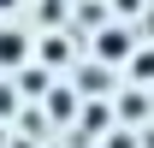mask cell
I'll return each mask as SVG.
<instances>
[{
    "label": "cell",
    "mask_w": 154,
    "mask_h": 148,
    "mask_svg": "<svg viewBox=\"0 0 154 148\" xmlns=\"http://www.w3.org/2000/svg\"><path fill=\"white\" fill-rule=\"evenodd\" d=\"M30 65V30L0 24V71H24Z\"/></svg>",
    "instance_id": "6da1fadb"
},
{
    "label": "cell",
    "mask_w": 154,
    "mask_h": 148,
    "mask_svg": "<svg viewBox=\"0 0 154 148\" xmlns=\"http://www.w3.org/2000/svg\"><path fill=\"white\" fill-rule=\"evenodd\" d=\"M131 48H136V42H131L125 24H101V30H95V59H101V65H119Z\"/></svg>",
    "instance_id": "7a4b0ae2"
},
{
    "label": "cell",
    "mask_w": 154,
    "mask_h": 148,
    "mask_svg": "<svg viewBox=\"0 0 154 148\" xmlns=\"http://www.w3.org/2000/svg\"><path fill=\"white\" fill-rule=\"evenodd\" d=\"M30 59H36L42 71H65L71 65V42L65 36H42V42H30Z\"/></svg>",
    "instance_id": "3957f363"
},
{
    "label": "cell",
    "mask_w": 154,
    "mask_h": 148,
    "mask_svg": "<svg viewBox=\"0 0 154 148\" xmlns=\"http://www.w3.org/2000/svg\"><path fill=\"white\" fill-rule=\"evenodd\" d=\"M119 119H125V125H142V119H148V95H142V89H125V101H119Z\"/></svg>",
    "instance_id": "277c9868"
},
{
    "label": "cell",
    "mask_w": 154,
    "mask_h": 148,
    "mask_svg": "<svg viewBox=\"0 0 154 148\" xmlns=\"http://www.w3.org/2000/svg\"><path fill=\"white\" fill-rule=\"evenodd\" d=\"M125 59H131V89H142V83H148V71H154V54L142 48V42H136V48H131Z\"/></svg>",
    "instance_id": "5b68a950"
},
{
    "label": "cell",
    "mask_w": 154,
    "mask_h": 148,
    "mask_svg": "<svg viewBox=\"0 0 154 148\" xmlns=\"http://www.w3.org/2000/svg\"><path fill=\"white\" fill-rule=\"evenodd\" d=\"M48 113L54 119H71L77 113V89H48Z\"/></svg>",
    "instance_id": "8992f818"
},
{
    "label": "cell",
    "mask_w": 154,
    "mask_h": 148,
    "mask_svg": "<svg viewBox=\"0 0 154 148\" xmlns=\"http://www.w3.org/2000/svg\"><path fill=\"white\" fill-rule=\"evenodd\" d=\"M0 119H18V89H6V83H0Z\"/></svg>",
    "instance_id": "52a82bcc"
},
{
    "label": "cell",
    "mask_w": 154,
    "mask_h": 148,
    "mask_svg": "<svg viewBox=\"0 0 154 148\" xmlns=\"http://www.w3.org/2000/svg\"><path fill=\"white\" fill-rule=\"evenodd\" d=\"M18 12H24V0H0V24H12Z\"/></svg>",
    "instance_id": "ba28073f"
}]
</instances>
